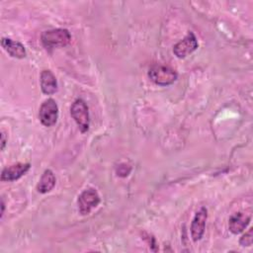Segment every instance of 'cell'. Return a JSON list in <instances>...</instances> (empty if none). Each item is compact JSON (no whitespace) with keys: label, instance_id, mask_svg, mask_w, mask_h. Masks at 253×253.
I'll return each mask as SVG.
<instances>
[{"label":"cell","instance_id":"cell-6","mask_svg":"<svg viewBox=\"0 0 253 253\" xmlns=\"http://www.w3.org/2000/svg\"><path fill=\"white\" fill-rule=\"evenodd\" d=\"M198 45L199 43L196 36L192 32H189L183 40L174 45L173 52L178 58H184L195 51L198 48Z\"/></svg>","mask_w":253,"mask_h":253},{"label":"cell","instance_id":"cell-13","mask_svg":"<svg viewBox=\"0 0 253 253\" xmlns=\"http://www.w3.org/2000/svg\"><path fill=\"white\" fill-rule=\"evenodd\" d=\"M241 246H250L252 244V228H250L239 240Z\"/></svg>","mask_w":253,"mask_h":253},{"label":"cell","instance_id":"cell-4","mask_svg":"<svg viewBox=\"0 0 253 253\" xmlns=\"http://www.w3.org/2000/svg\"><path fill=\"white\" fill-rule=\"evenodd\" d=\"M39 118L44 126H52L58 118V106L53 99L45 100L39 111Z\"/></svg>","mask_w":253,"mask_h":253},{"label":"cell","instance_id":"cell-10","mask_svg":"<svg viewBox=\"0 0 253 253\" xmlns=\"http://www.w3.org/2000/svg\"><path fill=\"white\" fill-rule=\"evenodd\" d=\"M1 44L3 48L10 54L12 57L16 58H24L27 55L25 46L16 41H13L9 38H3L1 41Z\"/></svg>","mask_w":253,"mask_h":253},{"label":"cell","instance_id":"cell-11","mask_svg":"<svg viewBox=\"0 0 253 253\" xmlns=\"http://www.w3.org/2000/svg\"><path fill=\"white\" fill-rule=\"evenodd\" d=\"M41 88L46 95L54 94L57 91V81L50 70H42L41 73Z\"/></svg>","mask_w":253,"mask_h":253},{"label":"cell","instance_id":"cell-16","mask_svg":"<svg viewBox=\"0 0 253 253\" xmlns=\"http://www.w3.org/2000/svg\"><path fill=\"white\" fill-rule=\"evenodd\" d=\"M4 209H5V204H4V200L2 199V201H1V217L4 214Z\"/></svg>","mask_w":253,"mask_h":253},{"label":"cell","instance_id":"cell-1","mask_svg":"<svg viewBox=\"0 0 253 253\" xmlns=\"http://www.w3.org/2000/svg\"><path fill=\"white\" fill-rule=\"evenodd\" d=\"M71 41V35L66 29H52L42 34V42L46 48L61 47Z\"/></svg>","mask_w":253,"mask_h":253},{"label":"cell","instance_id":"cell-5","mask_svg":"<svg viewBox=\"0 0 253 253\" xmlns=\"http://www.w3.org/2000/svg\"><path fill=\"white\" fill-rule=\"evenodd\" d=\"M100 203L99 194L95 189H86L78 197V211L81 214H88L92 209L96 208Z\"/></svg>","mask_w":253,"mask_h":253},{"label":"cell","instance_id":"cell-8","mask_svg":"<svg viewBox=\"0 0 253 253\" xmlns=\"http://www.w3.org/2000/svg\"><path fill=\"white\" fill-rule=\"evenodd\" d=\"M31 168L30 163H16L5 167L1 173V180L4 182L16 181L24 176Z\"/></svg>","mask_w":253,"mask_h":253},{"label":"cell","instance_id":"cell-7","mask_svg":"<svg viewBox=\"0 0 253 253\" xmlns=\"http://www.w3.org/2000/svg\"><path fill=\"white\" fill-rule=\"evenodd\" d=\"M208 218V210L203 207L195 214L191 224V236L194 241H199L205 232L206 221Z\"/></svg>","mask_w":253,"mask_h":253},{"label":"cell","instance_id":"cell-2","mask_svg":"<svg viewBox=\"0 0 253 253\" xmlns=\"http://www.w3.org/2000/svg\"><path fill=\"white\" fill-rule=\"evenodd\" d=\"M148 77L157 85L167 86L173 84L176 81L178 74L169 66L155 64L149 68Z\"/></svg>","mask_w":253,"mask_h":253},{"label":"cell","instance_id":"cell-9","mask_svg":"<svg viewBox=\"0 0 253 253\" xmlns=\"http://www.w3.org/2000/svg\"><path fill=\"white\" fill-rule=\"evenodd\" d=\"M251 219L250 214L244 213L242 211L236 212L234 214H232L229 218L228 221V227L229 230L233 233V234H239L240 232H242L247 225L249 224Z\"/></svg>","mask_w":253,"mask_h":253},{"label":"cell","instance_id":"cell-12","mask_svg":"<svg viewBox=\"0 0 253 253\" xmlns=\"http://www.w3.org/2000/svg\"><path fill=\"white\" fill-rule=\"evenodd\" d=\"M55 182H56V179H55L53 172L49 169H46V170H44L43 174L42 175V177L37 185V190L39 193H42V194L48 193L55 186Z\"/></svg>","mask_w":253,"mask_h":253},{"label":"cell","instance_id":"cell-15","mask_svg":"<svg viewBox=\"0 0 253 253\" xmlns=\"http://www.w3.org/2000/svg\"><path fill=\"white\" fill-rule=\"evenodd\" d=\"M5 144H6V135H5V132L2 131L1 132V149L2 150L4 149Z\"/></svg>","mask_w":253,"mask_h":253},{"label":"cell","instance_id":"cell-14","mask_svg":"<svg viewBox=\"0 0 253 253\" xmlns=\"http://www.w3.org/2000/svg\"><path fill=\"white\" fill-rule=\"evenodd\" d=\"M130 170H131V168H130L128 165H126V164H121V165L119 166V168L117 169V173H118L119 176L126 177V176L128 175V173L130 172Z\"/></svg>","mask_w":253,"mask_h":253},{"label":"cell","instance_id":"cell-3","mask_svg":"<svg viewBox=\"0 0 253 253\" xmlns=\"http://www.w3.org/2000/svg\"><path fill=\"white\" fill-rule=\"evenodd\" d=\"M70 115L77 124L81 132H86L89 129V110L86 102L83 99H76L73 102L70 108Z\"/></svg>","mask_w":253,"mask_h":253}]
</instances>
